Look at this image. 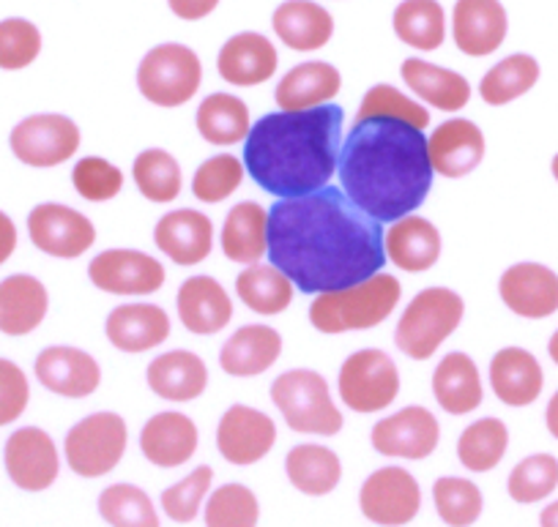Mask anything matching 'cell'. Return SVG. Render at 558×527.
I'll use <instances>...</instances> for the list:
<instances>
[{
    "label": "cell",
    "instance_id": "6da1fadb",
    "mask_svg": "<svg viewBox=\"0 0 558 527\" xmlns=\"http://www.w3.org/2000/svg\"><path fill=\"white\" fill-rule=\"evenodd\" d=\"M266 255L302 293H335L386 266L384 224L359 211L342 189L324 186L274 203Z\"/></svg>",
    "mask_w": 558,
    "mask_h": 527
},
{
    "label": "cell",
    "instance_id": "7a4b0ae2",
    "mask_svg": "<svg viewBox=\"0 0 558 527\" xmlns=\"http://www.w3.org/2000/svg\"><path fill=\"white\" fill-rule=\"evenodd\" d=\"M337 175L359 211L391 224L425 206L436 170L422 128L391 118H367L342 137Z\"/></svg>",
    "mask_w": 558,
    "mask_h": 527
},
{
    "label": "cell",
    "instance_id": "3957f363",
    "mask_svg": "<svg viewBox=\"0 0 558 527\" xmlns=\"http://www.w3.org/2000/svg\"><path fill=\"white\" fill-rule=\"evenodd\" d=\"M342 121L345 112L340 105L268 112L246 134L244 170L277 200L313 195L337 175Z\"/></svg>",
    "mask_w": 558,
    "mask_h": 527
},
{
    "label": "cell",
    "instance_id": "277c9868",
    "mask_svg": "<svg viewBox=\"0 0 558 527\" xmlns=\"http://www.w3.org/2000/svg\"><path fill=\"white\" fill-rule=\"evenodd\" d=\"M402 287L391 273H373L353 287L315 295L310 306V322L320 333L367 331L380 326L400 304Z\"/></svg>",
    "mask_w": 558,
    "mask_h": 527
},
{
    "label": "cell",
    "instance_id": "5b68a950",
    "mask_svg": "<svg viewBox=\"0 0 558 527\" xmlns=\"http://www.w3.org/2000/svg\"><path fill=\"white\" fill-rule=\"evenodd\" d=\"M465 301L449 287H427L411 298L395 331V344L413 361H427L458 331Z\"/></svg>",
    "mask_w": 558,
    "mask_h": 527
},
{
    "label": "cell",
    "instance_id": "8992f818",
    "mask_svg": "<svg viewBox=\"0 0 558 527\" xmlns=\"http://www.w3.org/2000/svg\"><path fill=\"white\" fill-rule=\"evenodd\" d=\"M271 402L293 432L340 434L342 413L331 400L329 383L315 369H291L271 383Z\"/></svg>",
    "mask_w": 558,
    "mask_h": 527
},
{
    "label": "cell",
    "instance_id": "52a82bcc",
    "mask_svg": "<svg viewBox=\"0 0 558 527\" xmlns=\"http://www.w3.org/2000/svg\"><path fill=\"white\" fill-rule=\"evenodd\" d=\"M203 83V63L184 45H159L140 61L137 88L157 107H184Z\"/></svg>",
    "mask_w": 558,
    "mask_h": 527
},
{
    "label": "cell",
    "instance_id": "ba28073f",
    "mask_svg": "<svg viewBox=\"0 0 558 527\" xmlns=\"http://www.w3.org/2000/svg\"><path fill=\"white\" fill-rule=\"evenodd\" d=\"M129 429L118 413H94L74 424L66 434V462L77 476L99 478L116 470L126 454Z\"/></svg>",
    "mask_w": 558,
    "mask_h": 527
},
{
    "label": "cell",
    "instance_id": "9c48e42d",
    "mask_svg": "<svg viewBox=\"0 0 558 527\" xmlns=\"http://www.w3.org/2000/svg\"><path fill=\"white\" fill-rule=\"evenodd\" d=\"M337 389L348 410L380 413L400 394V372L384 350H356L340 367Z\"/></svg>",
    "mask_w": 558,
    "mask_h": 527
},
{
    "label": "cell",
    "instance_id": "30bf717a",
    "mask_svg": "<svg viewBox=\"0 0 558 527\" xmlns=\"http://www.w3.org/2000/svg\"><path fill=\"white\" fill-rule=\"evenodd\" d=\"M80 143H83V134H80L77 123L58 112L28 115L12 128V137H9L12 154L23 164L39 167V170L74 159Z\"/></svg>",
    "mask_w": 558,
    "mask_h": 527
},
{
    "label": "cell",
    "instance_id": "8fae6325",
    "mask_svg": "<svg viewBox=\"0 0 558 527\" xmlns=\"http://www.w3.org/2000/svg\"><path fill=\"white\" fill-rule=\"evenodd\" d=\"M28 235L39 252L61 260H77L96 244L88 217L61 203H41L28 213Z\"/></svg>",
    "mask_w": 558,
    "mask_h": 527
},
{
    "label": "cell",
    "instance_id": "7c38bea8",
    "mask_svg": "<svg viewBox=\"0 0 558 527\" xmlns=\"http://www.w3.org/2000/svg\"><path fill=\"white\" fill-rule=\"evenodd\" d=\"M359 505L369 522L384 527H402L418 514L422 489L418 481L402 467H380L359 492Z\"/></svg>",
    "mask_w": 558,
    "mask_h": 527
},
{
    "label": "cell",
    "instance_id": "4fadbf2b",
    "mask_svg": "<svg viewBox=\"0 0 558 527\" xmlns=\"http://www.w3.org/2000/svg\"><path fill=\"white\" fill-rule=\"evenodd\" d=\"M88 279L112 295H151L162 290L165 268L140 249H105L90 260Z\"/></svg>",
    "mask_w": 558,
    "mask_h": 527
},
{
    "label": "cell",
    "instance_id": "5bb4252c",
    "mask_svg": "<svg viewBox=\"0 0 558 527\" xmlns=\"http://www.w3.org/2000/svg\"><path fill=\"white\" fill-rule=\"evenodd\" d=\"M373 449L397 459H427L438 449L441 427L427 407L411 405L373 427Z\"/></svg>",
    "mask_w": 558,
    "mask_h": 527
},
{
    "label": "cell",
    "instance_id": "9a60e30c",
    "mask_svg": "<svg viewBox=\"0 0 558 527\" xmlns=\"http://www.w3.org/2000/svg\"><path fill=\"white\" fill-rule=\"evenodd\" d=\"M7 473L25 492H45L56 483L61 459L50 434L39 427H23L7 440Z\"/></svg>",
    "mask_w": 558,
    "mask_h": 527
},
{
    "label": "cell",
    "instance_id": "2e32d148",
    "mask_svg": "<svg viewBox=\"0 0 558 527\" xmlns=\"http://www.w3.org/2000/svg\"><path fill=\"white\" fill-rule=\"evenodd\" d=\"M277 443V427L266 413L250 405H233L225 410L217 427V449L230 465H255Z\"/></svg>",
    "mask_w": 558,
    "mask_h": 527
},
{
    "label": "cell",
    "instance_id": "e0dca14e",
    "mask_svg": "<svg viewBox=\"0 0 558 527\" xmlns=\"http://www.w3.org/2000/svg\"><path fill=\"white\" fill-rule=\"evenodd\" d=\"M34 372L47 391L66 400H85L101 383V369L96 358L85 350L66 347V344L41 350Z\"/></svg>",
    "mask_w": 558,
    "mask_h": 527
},
{
    "label": "cell",
    "instance_id": "ac0fdd59",
    "mask_svg": "<svg viewBox=\"0 0 558 527\" xmlns=\"http://www.w3.org/2000/svg\"><path fill=\"white\" fill-rule=\"evenodd\" d=\"M498 293L509 311L542 320L558 311V273L539 262H518L504 271Z\"/></svg>",
    "mask_w": 558,
    "mask_h": 527
},
{
    "label": "cell",
    "instance_id": "d6986e66",
    "mask_svg": "<svg viewBox=\"0 0 558 527\" xmlns=\"http://www.w3.org/2000/svg\"><path fill=\"white\" fill-rule=\"evenodd\" d=\"M430 164L444 179H465L485 159V134L474 121L452 118L427 137Z\"/></svg>",
    "mask_w": 558,
    "mask_h": 527
},
{
    "label": "cell",
    "instance_id": "ffe728a7",
    "mask_svg": "<svg viewBox=\"0 0 558 527\" xmlns=\"http://www.w3.org/2000/svg\"><path fill=\"white\" fill-rule=\"evenodd\" d=\"M154 244L175 266H201L214 249V224L203 211L179 208L159 219L154 228Z\"/></svg>",
    "mask_w": 558,
    "mask_h": 527
},
{
    "label": "cell",
    "instance_id": "44dd1931",
    "mask_svg": "<svg viewBox=\"0 0 558 527\" xmlns=\"http://www.w3.org/2000/svg\"><path fill=\"white\" fill-rule=\"evenodd\" d=\"M105 333L110 344L121 353H146L170 339L173 326L170 315L157 304H123L110 311L105 322Z\"/></svg>",
    "mask_w": 558,
    "mask_h": 527
},
{
    "label": "cell",
    "instance_id": "7402d4cb",
    "mask_svg": "<svg viewBox=\"0 0 558 527\" xmlns=\"http://www.w3.org/2000/svg\"><path fill=\"white\" fill-rule=\"evenodd\" d=\"M507 12L498 0H458L452 14L454 45L463 56H493L507 39Z\"/></svg>",
    "mask_w": 558,
    "mask_h": 527
},
{
    "label": "cell",
    "instance_id": "603a6c76",
    "mask_svg": "<svg viewBox=\"0 0 558 527\" xmlns=\"http://www.w3.org/2000/svg\"><path fill=\"white\" fill-rule=\"evenodd\" d=\"M384 249L386 260L395 262L400 271H430L441 257V233L430 219L408 213L389 224V230L384 233Z\"/></svg>",
    "mask_w": 558,
    "mask_h": 527
},
{
    "label": "cell",
    "instance_id": "cb8c5ba5",
    "mask_svg": "<svg viewBox=\"0 0 558 527\" xmlns=\"http://www.w3.org/2000/svg\"><path fill=\"white\" fill-rule=\"evenodd\" d=\"M279 66L277 47L263 34H235L222 45L217 58L219 77L239 88H252L263 85L274 77Z\"/></svg>",
    "mask_w": 558,
    "mask_h": 527
},
{
    "label": "cell",
    "instance_id": "d4e9b609",
    "mask_svg": "<svg viewBox=\"0 0 558 527\" xmlns=\"http://www.w3.org/2000/svg\"><path fill=\"white\" fill-rule=\"evenodd\" d=\"M175 306H179V317L186 331L197 333V336L225 331L233 320V301L214 277L186 279L181 284Z\"/></svg>",
    "mask_w": 558,
    "mask_h": 527
},
{
    "label": "cell",
    "instance_id": "484cf974",
    "mask_svg": "<svg viewBox=\"0 0 558 527\" xmlns=\"http://www.w3.org/2000/svg\"><path fill=\"white\" fill-rule=\"evenodd\" d=\"M195 421L184 413H157L140 432V451L157 467H179L197 451Z\"/></svg>",
    "mask_w": 558,
    "mask_h": 527
},
{
    "label": "cell",
    "instance_id": "4316f807",
    "mask_svg": "<svg viewBox=\"0 0 558 527\" xmlns=\"http://www.w3.org/2000/svg\"><path fill=\"white\" fill-rule=\"evenodd\" d=\"M282 356V336L271 326H244L222 344L219 367L230 378H257Z\"/></svg>",
    "mask_w": 558,
    "mask_h": 527
},
{
    "label": "cell",
    "instance_id": "83f0119b",
    "mask_svg": "<svg viewBox=\"0 0 558 527\" xmlns=\"http://www.w3.org/2000/svg\"><path fill=\"white\" fill-rule=\"evenodd\" d=\"M148 389L168 402H192L203 396L208 385V367L197 353L170 350L157 356L146 369Z\"/></svg>",
    "mask_w": 558,
    "mask_h": 527
},
{
    "label": "cell",
    "instance_id": "f1b7e54d",
    "mask_svg": "<svg viewBox=\"0 0 558 527\" xmlns=\"http://www.w3.org/2000/svg\"><path fill=\"white\" fill-rule=\"evenodd\" d=\"M50 309L47 287L31 273H14L0 282V331L25 336L45 322Z\"/></svg>",
    "mask_w": 558,
    "mask_h": 527
},
{
    "label": "cell",
    "instance_id": "f546056e",
    "mask_svg": "<svg viewBox=\"0 0 558 527\" xmlns=\"http://www.w3.org/2000/svg\"><path fill=\"white\" fill-rule=\"evenodd\" d=\"M342 88V77L331 63L324 61H307L293 66L286 77L279 79L274 99H277L279 110L296 112V110H313V107L331 105Z\"/></svg>",
    "mask_w": 558,
    "mask_h": 527
},
{
    "label": "cell",
    "instance_id": "4dcf8cb0",
    "mask_svg": "<svg viewBox=\"0 0 558 527\" xmlns=\"http://www.w3.org/2000/svg\"><path fill=\"white\" fill-rule=\"evenodd\" d=\"M490 385L504 405L525 407L539 400L545 375L529 350L504 347L490 361Z\"/></svg>",
    "mask_w": 558,
    "mask_h": 527
},
{
    "label": "cell",
    "instance_id": "1f68e13d",
    "mask_svg": "<svg viewBox=\"0 0 558 527\" xmlns=\"http://www.w3.org/2000/svg\"><path fill=\"white\" fill-rule=\"evenodd\" d=\"M279 41L296 52H315L329 45L335 34V20L313 0H286L271 17Z\"/></svg>",
    "mask_w": 558,
    "mask_h": 527
},
{
    "label": "cell",
    "instance_id": "d6a6232c",
    "mask_svg": "<svg viewBox=\"0 0 558 527\" xmlns=\"http://www.w3.org/2000/svg\"><path fill=\"white\" fill-rule=\"evenodd\" d=\"M402 79L425 105L441 112H460L471 101V83L458 72L427 63L422 58H408L400 66Z\"/></svg>",
    "mask_w": 558,
    "mask_h": 527
},
{
    "label": "cell",
    "instance_id": "836d02e7",
    "mask_svg": "<svg viewBox=\"0 0 558 527\" xmlns=\"http://www.w3.org/2000/svg\"><path fill=\"white\" fill-rule=\"evenodd\" d=\"M433 394L452 416H469L485 400L476 361L465 353H449L433 372Z\"/></svg>",
    "mask_w": 558,
    "mask_h": 527
},
{
    "label": "cell",
    "instance_id": "e575fe53",
    "mask_svg": "<svg viewBox=\"0 0 558 527\" xmlns=\"http://www.w3.org/2000/svg\"><path fill=\"white\" fill-rule=\"evenodd\" d=\"M225 257L241 266L260 262L268 252V211L260 203L244 200L233 206L225 217L222 235H219Z\"/></svg>",
    "mask_w": 558,
    "mask_h": 527
},
{
    "label": "cell",
    "instance_id": "d590c367",
    "mask_svg": "<svg viewBox=\"0 0 558 527\" xmlns=\"http://www.w3.org/2000/svg\"><path fill=\"white\" fill-rule=\"evenodd\" d=\"M293 293H296V284L271 262L268 266L252 262L235 277V295L246 309L257 315H282L293 304Z\"/></svg>",
    "mask_w": 558,
    "mask_h": 527
},
{
    "label": "cell",
    "instance_id": "8d00e7d4",
    "mask_svg": "<svg viewBox=\"0 0 558 527\" xmlns=\"http://www.w3.org/2000/svg\"><path fill=\"white\" fill-rule=\"evenodd\" d=\"M197 132L211 145H235L250 134V107L233 94H211L197 107Z\"/></svg>",
    "mask_w": 558,
    "mask_h": 527
},
{
    "label": "cell",
    "instance_id": "74e56055",
    "mask_svg": "<svg viewBox=\"0 0 558 527\" xmlns=\"http://www.w3.org/2000/svg\"><path fill=\"white\" fill-rule=\"evenodd\" d=\"M286 473L299 492L320 498V494L335 492L342 478V465L340 456L326 445L304 443L291 449L286 459Z\"/></svg>",
    "mask_w": 558,
    "mask_h": 527
},
{
    "label": "cell",
    "instance_id": "f35d334b",
    "mask_svg": "<svg viewBox=\"0 0 558 527\" xmlns=\"http://www.w3.org/2000/svg\"><path fill=\"white\" fill-rule=\"evenodd\" d=\"M391 23L397 39L413 50L433 52L447 39V14L438 0H402Z\"/></svg>",
    "mask_w": 558,
    "mask_h": 527
},
{
    "label": "cell",
    "instance_id": "ab89813d",
    "mask_svg": "<svg viewBox=\"0 0 558 527\" xmlns=\"http://www.w3.org/2000/svg\"><path fill=\"white\" fill-rule=\"evenodd\" d=\"M132 179L137 184L140 195L146 197L148 203H157V206L179 200L181 186H184L181 164L170 150L162 148L143 150L132 164Z\"/></svg>",
    "mask_w": 558,
    "mask_h": 527
},
{
    "label": "cell",
    "instance_id": "60d3db41",
    "mask_svg": "<svg viewBox=\"0 0 558 527\" xmlns=\"http://www.w3.org/2000/svg\"><path fill=\"white\" fill-rule=\"evenodd\" d=\"M539 79V63L531 56H509L501 63L490 69V72L482 77L480 83V96L485 99V105L501 107L509 101L520 99L523 94H529L531 88Z\"/></svg>",
    "mask_w": 558,
    "mask_h": 527
},
{
    "label": "cell",
    "instance_id": "b9f144b4",
    "mask_svg": "<svg viewBox=\"0 0 558 527\" xmlns=\"http://www.w3.org/2000/svg\"><path fill=\"white\" fill-rule=\"evenodd\" d=\"M509 445V429L507 424L498 418H482V421L471 424L458 443V456L463 467L471 473H487L504 459Z\"/></svg>",
    "mask_w": 558,
    "mask_h": 527
},
{
    "label": "cell",
    "instance_id": "7bdbcfd3",
    "mask_svg": "<svg viewBox=\"0 0 558 527\" xmlns=\"http://www.w3.org/2000/svg\"><path fill=\"white\" fill-rule=\"evenodd\" d=\"M99 514L112 527H159L151 498L132 483H112L99 494Z\"/></svg>",
    "mask_w": 558,
    "mask_h": 527
},
{
    "label": "cell",
    "instance_id": "ee69618b",
    "mask_svg": "<svg viewBox=\"0 0 558 527\" xmlns=\"http://www.w3.org/2000/svg\"><path fill=\"white\" fill-rule=\"evenodd\" d=\"M367 118H391V121L411 123L413 128H422V132L430 126V112H427L425 105H418L411 96L386 83L373 85L364 94L356 121H367Z\"/></svg>",
    "mask_w": 558,
    "mask_h": 527
},
{
    "label": "cell",
    "instance_id": "f6af8a7d",
    "mask_svg": "<svg viewBox=\"0 0 558 527\" xmlns=\"http://www.w3.org/2000/svg\"><path fill=\"white\" fill-rule=\"evenodd\" d=\"M244 161L235 159L230 154L211 156V159L203 161L195 170V179H192V195L201 203H225L230 195L241 189L244 184Z\"/></svg>",
    "mask_w": 558,
    "mask_h": 527
},
{
    "label": "cell",
    "instance_id": "bcb514c9",
    "mask_svg": "<svg viewBox=\"0 0 558 527\" xmlns=\"http://www.w3.org/2000/svg\"><path fill=\"white\" fill-rule=\"evenodd\" d=\"M260 505L244 483H225L214 489L206 503V527H257Z\"/></svg>",
    "mask_w": 558,
    "mask_h": 527
},
{
    "label": "cell",
    "instance_id": "7dc6e473",
    "mask_svg": "<svg viewBox=\"0 0 558 527\" xmlns=\"http://www.w3.org/2000/svg\"><path fill=\"white\" fill-rule=\"evenodd\" d=\"M433 500H436L438 516L449 527H469L482 514V492L469 478H438L433 487Z\"/></svg>",
    "mask_w": 558,
    "mask_h": 527
},
{
    "label": "cell",
    "instance_id": "c3c4849f",
    "mask_svg": "<svg viewBox=\"0 0 558 527\" xmlns=\"http://www.w3.org/2000/svg\"><path fill=\"white\" fill-rule=\"evenodd\" d=\"M509 498L514 503H536L558 487V459L550 454H534L509 473Z\"/></svg>",
    "mask_w": 558,
    "mask_h": 527
},
{
    "label": "cell",
    "instance_id": "681fc988",
    "mask_svg": "<svg viewBox=\"0 0 558 527\" xmlns=\"http://www.w3.org/2000/svg\"><path fill=\"white\" fill-rule=\"evenodd\" d=\"M72 184L88 203H110L121 195L123 172L101 156H85L72 167Z\"/></svg>",
    "mask_w": 558,
    "mask_h": 527
},
{
    "label": "cell",
    "instance_id": "f907efd6",
    "mask_svg": "<svg viewBox=\"0 0 558 527\" xmlns=\"http://www.w3.org/2000/svg\"><path fill=\"white\" fill-rule=\"evenodd\" d=\"M41 52V34L31 20L12 17L0 23V69L20 72L28 69Z\"/></svg>",
    "mask_w": 558,
    "mask_h": 527
},
{
    "label": "cell",
    "instance_id": "816d5d0a",
    "mask_svg": "<svg viewBox=\"0 0 558 527\" xmlns=\"http://www.w3.org/2000/svg\"><path fill=\"white\" fill-rule=\"evenodd\" d=\"M211 481H214V470L208 465H203L197 467V470H192L186 478H181L179 483L165 489L162 492L165 514H168L173 522H181V525L195 519L203 500H206L208 489H211Z\"/></svg>",
    "mask_w": 558,
    "mask_h": 527
},
{
    "label": "cell",
    "instance_id": "f5cc1de1",
    "mask_svg": "<svg viewBox=\"0 0 558 527\" xmlns=\"http://www.w3.org/2000/svg\"><path fill=\"white\" fill-rule=\"evenodd\" d=\"M31 400V385L23 369L9 358H0V427L17 421Z\"/></svg>",
    "mask_w": 558,
    "mask_h": 527
},
{
    "label": "cell",
    "instance_id": "db71d44e",
    "mask_svg": "<svg viewBox=\"0 0 558 527\" xmlns=\"http://www.w3.org/2000/svg\"><path fill=\"white\" fill-rule=\"evenodd\" d=\"M170 12L181 20H203L219 7V0H168Z\"/></svg>",
    "mask_w": 558,
    "mask_h": 527
},
{
    "label": "cell",
    "instance_id": "11a10c76",
    "mask_svg": "<svg viewBox=\"0 0 558 527\" xmlns=\"http://www.w3.org/2000/svg\"><path fill=\"white\" fill-rule=\"evenodd\" d=\"M17 224L12 222V217L9 213L0 211V266L9 260V257L14 255V249H17Z\"/></svg>",
    "mask_w": 558,
    "mask_h": 527
},
{
    "label": "cell",
    "instance_id": "9f6ffc18",
    "mask_svg": "<svg viewBox=\"0 0 558 527\" xmlns=\"http://www.w3.org/2000/svg\"><path fill=\"white\" fill-rule=\"evenodd\" d=\"M545 418H547V429H550L553 438L558 440V391H556V394H553L550 405H547Z\"/></svg>",
    "mask_w": 558,
    "mask_h": 527
},
{
    "label": "cell",
    "instance_id": "6f0895ef",
    "mask_svg": "<svg viewBox=\"0 0 558 527\" xmlns=\"http://www.w3.org/2000/svg\"><path fill=\"white\" fill-rule=\"evenodd\" d=\"M539 525H542V527H558V500H556V503L547 505L545 511H542Z\"/></svg>",
    "mask_w": 558,
    "mask_h": 527
},
{
    "label": "cell",
    "instance_id": "680465c9",
    "mask_svg": "<svg viewBox=\"0 0 558 527\" xmlns=\"http://www.w3.org/2000/svg\"><path fill=\"white\" fill-rule=\"evenodd\" d=\"M547 353H550L553 364H558V331L550 336V344H547Z\"/></svg>",
    "mask_w": 558,
    "mask_h": 527
},
{
    "label": "cell",
    "instance_id": "91938a15",
    "mask_svg": "<svg viewBox=\"0 0 558 527\" xmlns=\"http://www.w3.org/2000/svg\"><path fill=\"white\" fill-rule=\"evenodd\" d=\"M553 179L558 181V154H556V159H553Z\"/></svg>",
    "mask_w": 558,
    "mask_h": 527
}]
</instances>
